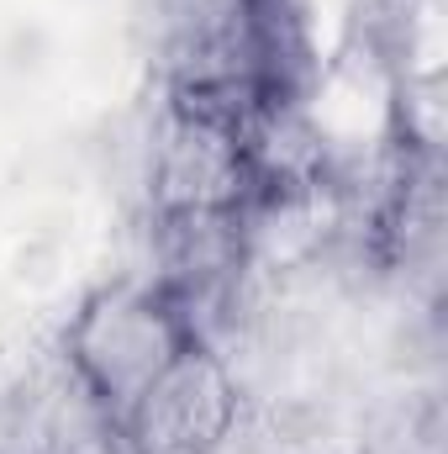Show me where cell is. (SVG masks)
<instances>
[{"label": "cell", "instance_id": "obj_1", "mask_svg": "<svg viewBox=\"0 0 448 454\" xmlns=\"http://www.w3.org/2000/svg\"><path fill=\"white\" fill-rule=\"evenodd\" d=\"M190 343L206 339L196 333L190 312L169 296V286L153 275L148 280L127 275V280H106L80 301L64 333V359L101 428H112Z\"/></svg>", "mask_w": 448, "mask_h": 454}, {"label": "cell", "instance_id": "obj_2", "mask_svg": "<svg viewBox=\"0 0 448 454\" xmlns=\"http://www.w3.org/2000/svg\"><path fill=\"white\" fill-rule=\"evenodd\" d=\"M269 201L253 132L222 112L164 101V121L148 153V212L174 217H253Z\"/></svg>", "mask_w": 448, "mask_h": 454}, {"label": "cell", "instance_id": "obj_3", "mask_svg": "<svg viewBox=\"0 0 448 454\" xmlns=\"http://www.w3.org/2000/svg\"><path fill=\"white\" fill-rule=\"evenodd\" d=\"M237 380L212 343H190L112 428L121 454H217L237 428Z\"/></svg>", "mask_w": 448, "mask_h": 454}]
</instances>
